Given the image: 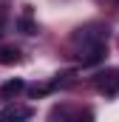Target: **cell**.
Wrapping results in <instances>:
<instances>
[{
  "label": "cell",
  "mask_w": 119,
  "mask_h": 122,
  "mask_svg": "<svg viewBox=\"0 0 119 122\" xmlns=\"http://www.w3.org/2000/svg\"><path fill=\"white\" fill-rule=\"evenodd\" d=\"M17 26L26 31V34H34V23H31V17H29V14H26V17H20V23H17Z\"/></svg>",
  "instance_id": "obj_5"
},
{
  "label": "cell",
  "mask_w": 119,
  "mask_h": 122,
  "mask_svg": "<svg viewBox=\"0 0 119 122\" xmlns=\"http://www.w3.org/2000/svg\"><path fill=\"white\" fill-rule=\"evenodd\" d=\"M94 85H96V91L105 94V97L119 94V71L116 68H102V71L94 77Z\"/></svg>",
  "instance_id": "obj_1"
},
{
  "label": "cell",
  "mask_w": 119,
  "mask_h": 122,
  "mask_svg": "<svg viewBox=\"0 0 119 122\" xmlns=\"http://www.w3.org/2000/svg\"><path fill=\"white\" fill-rule=\"evenodd\" d=\"M0 119H31V108L26 105H9L0 111Z\"/></svg>",
  "instance_id": "obj_2"
},
{
  "label": "cell",
  "mask_w": 119,
  "mask_h": 122,
  "mask_svg": "<svg viewBox=\"0 0 119 122\" xmlns=\"http://www.w3.org/2000/svg\"><path fill=\"white\" fill-rule=\"evenodd\" d=\"M17 60H20V51H17V48H3V51H0V62L11 65V62H17Z\"/></svg>",
  "instance_id": "obj_4"
},
{
  "label": "cell",
  "mask_w": 119,
  "mask_h": 122,
  "mask_svg": "<svg viewBox=\"0 0 119 122\" xmlns=\"http://www.w3.org/2000/svg\"><path fill=\"white\" fill-rule=\"evenodd\" d=\"M23 88H26V82H23L20 77H14V80H6V82L0 85V97H3V99H11V97H17Z\"/></svg>",
  "instance_id": "obj_3"
},
{
  "label": "cell",
  "mask_w": 119,
  "mask_h": 122,
  "mask_svg": "<svg viewBox=\"0 0 119 122\" xmlns=\"http://www.w3.org/2000/svg\"><path fill=\"white\" fill-rule=\"evenodd\" d=\"M116 3H119V0H116Z\"/></svg>",
  "instance_id": "obj_7"
},
{
  "label": "cell",
  "mask_w": 119,
  "mask_h": 122,
  "mask_svg": "<svg viewBox=\"0 0 119 122\" xmlns=\"http://www.w3.org/2000/svg\"><path fill=\"white\" fill-rule=\"evenodd\" d=\"M0 34H3V20H0Z\"/></svg>",
  "instance_id": "obj_6"
}]
</instances>
